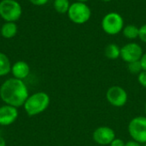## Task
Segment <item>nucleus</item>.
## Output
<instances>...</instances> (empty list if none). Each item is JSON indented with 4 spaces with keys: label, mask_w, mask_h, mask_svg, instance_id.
<instances>
[{
    "label": "nucleus",
    "mask_w": 146,
    "mask_h": 146,
    "mask_svg": "<svg viewBox=\"0 0 146 146\" xmlns=\"http://www.w3.org/2000/svg\"><path fill=\"white\" fill-rule=\"evenodd\" d=\"M29 96L28 88L25 82L15 78H9L3 81L0 86V98L8 105L15 108L23 107Z\"/></svg>",
    "instance_id": "obj_1"
},
{
    "label": "nucleus",
    "mask_w": 146,
    "mask_h": 146,
    "mask_svg": "<svg viewBox=\"0 0 146 146\" xmlns=\"http://www.w3.org/2000/svg\"><path fill=\"white\" fill-rule=\"evenodd\" d=\"M50 103V98L46 92H37L28 96L23 104V108L29 116H35L45 111Z\"/></svg>",
    "instance_id": "obj_2"
},
{
    "label": "nucleus",
    "mask_w": 146,
    "mask_h": 146,
    "mask_svg": "<svg viewBox=\"0 0 146 146\" xmlns=\"http://www.w3.org/2000/svg\"><path fill=\"white\" fill-rule=\"evenodd\" d=\"M67 14L72 22L81 25L86 23L90 20L92 16V10L86 3L76 1L75 3H71Z\"/></svg>",
    "instance_id": "obj_3"
},
{
    "label": "nucleus",
    "mask_w": 146,
    "mask_h": 146,
    "mask_svg": "<svg viewBox=\"0 0 146 146\" xmlns=\"http://www.w3.org/2000/svg\"><path fill=\"white\" fill-rule=\"evenodd\" d=\"M104 32L109 35H116L122 31L124 27V20L117 12H109L106 14L101 22Z\"/></svg>",
    "instance_id": "obj_4"
},
{
    "label": "nucleus",
    "mask_w": 146,
    "mask_h": 146,
    "mask_svg": "<svg viewBox=\"0 0 146 146\" xmlns=\"http://www.w3.org/2000/svg\"><path fill=\"white\" fill-rule=\"evenodd\" d=\"M22 14V9L16 0H1L0 1V16L5 21L15 22Z\"/></svg>",
    "instance_id": "obj_5"
},
{
    "label": "nucleus",
    "mask_w": 146,
    "mask_h": 146,
    "mask_svg": "<svg viewBox=\"0 0 146 146\" xmlns=\"http://www.w3.org/2000/svg\"><path fill=\"white\" fill-rule=\"evenodd\" d=\"M128 133L132 139L140 143H146V116H136L128 124Z\"/></svg>",
    "instance_id": "obj_6"
},
{
    "label": "nucleus",
    "mask_w": 146,
    "mask_h": 146,
    "mask_svg": "<svg viewBox=\"0 0 146 146\" xmlns=\"http://www.w3.org/2000/svg\"><path fill=\"white\" fill-rule=\"evenodd\" d=\"M106 98L110 105L116 108L125 106L128 100L127 91L119 86H110L106 92Z\"/></svg>",
    "instance_id": "obj_7"
},
{
    "label": "nucleus",
    "mask_w": 146,
    "mask_h": 146,
    "mask_svg": "<svg viewBox=\"0 0 146 146\" xmlns=\"http://www.w3.org/2000/svg\"><path fill=\"white\" fill-rule=\"evenodd\" d=\"M143 54L142 47L134 42L127 43L121 48V58L127 63L139 61Z\"/></svg>",
    "instance_id": "obj_8"
},
{
    "label": "nucleus",
    "mask_w": 146,
    "mask_h": 146,
    "mask_svg": "<svg viewBox=\"0 0 146 146\" xmlns=\"http://www.w3.org/2000/svg\"><path fill=\"white\" fill-rule=\"evenodd\" d=\"M93 140L100 145H110L115 139L114 129L107 126H101L96 128L92 133Z\"/></svg>",
    "instance_id": "obj_9"
},
{
    "label": "nucleus",
    "mask_w": 146,
    "mask_h": 146,
    "mask_svg": "<svg viewBox=\"0 0 146 146\" xmlns=\"http://www.w3.org/2000/svg\"><path fill=\"white\" fill-rule=\"evenodd\" d=\"M18 115L17 108L8 104L0 106V126H10L17 120Z\"/></svg>",
    "instance_id": "obj_10"
},
{
    "label": "nucleus",
    "mask_w": 146,
    "mask_h": 146,
    "mask_svg": "<svg viewBox=\"0 0 146 146\" xmlns=\"http://www.w3.org/2000/svg\"><path fill=\"white\" fill-rule=\"evenodd\" d=\"M10 73L14 78L23 80L29 75L30 67L28 63L24 61H17L12 65Z\"/></svg>",
    "instance_id": "obj_11"
},
{
    "label": "nucleus",
    "mask_w": 146,
    "mask_h": 146,
    "mask_svg": "<svg viewBox=\"0 0 146 146\" xmlns=\"http://www.w3.org/2000/svg\"><path fill=\"white\" fill-rule=\"evenodd\" d=\"M18 31V27L15 22L13 21H5L0 29L1 35L4 38H14Z\"/></svg>",
    "instance_id": "obj_12"
},
{
    "label": "nucleus",
    "mask_w": 146,
    "mask_h": 146,
    "mask_svg": "<svg viewBox=\"0 0 146 146\" xmlns=\"http://www.w3.org/2000/svg\"><path fill=\"white\" fill-rule=\"evenodd\" d=\"M104 55L108 59L116 60L121 57V48L116 44H109L104 49Z\"/></svg>",
    "instance_id": "obj_13"
},
{
    "label": "nucleus",
    "mask_w": 146,
    "mask_h": 146,
    "mask_svg": "<svg viewBox=\"0 0 146 146\" xmlns=\"http://www.w3.org/2000/svg\"><path fill=\"white\" fill-rule=\"evenodd\" d=\"M11 62L9 58L3 52H0V77L9 74L11 71Z\"/></svg>",
    "instance_id": "obj_14"
},
{
    "label": "nucleus",
    "mask_w": 146,
    "mask_h": 146,
    "mask_svg": "<svg viewBox=\"0 0 146 146\" xmlns=\"http://www.w3.org/2000/svg\"><path fill=\"white\" fill-rule=\"evenodd\" d=\"M121 32L125 38H127L128 39H135V38H139V27H138L136 25L128 24V25L124 26Z\"/></svg>",
    "instance_id": "obj_15"
},
{
    "label": "nucleus",
    "mask_w": 146,
    "mask_h": 146,
    "mask_svg": "<svg viewBox=\"0 0 146 146\" xmlns=\"http://www.w3.org/2000/svg\"><path fill=\"white\" fill-rule=\"evenodd\" d=\"M69 0H54L53 7L59 14H67L70 7Z\"/></svg>",
    "instance_id": "obj_16"
},
{
    "label": "nucleus",
    "mask_w": 146,
    "mask_h": 146,
    "mask_svg": "<svg viewBox=\"0 0 146 146\" xmlns=\"http://www.w3.org/2000/svg\"><path fill=\"white\" fill-rule=\"evenodd\" d=\"M127 69L133 74H139L141 71H143V68H142V66L140 63V60L127 63Z\"/></svg>",
    "instance_id": "obj_17"
},
{
    "label": "nucleus",
    "mask_w": 146,
    "mask_h": 146,
    "mask_svg": "<svg viewBox=\"0 0 146 146\" xmlns=\"http://www.w3.org/2000/svg\"><path fill=\"white\" fill-rule=\"evenodd\" d=\"M138 81L141 86L146 88V71L143 70L138 74Z\"/></svg>",
    "instance_id": "obj_18"
},
{
    "label": "nucleus",
    "mask_w": 146,
    "mask_h": 146,
    "mask_svg": "<svg viewBox=\"0 0 146 146\" xmlns=\"http://www.w3.org/2000/svg\"><path fill=\"white\" fill-rule=\"evenodd\" d=\"M139 38H140V40L144 43H146V24L142 25L139 27Z\"/></svg>",
    "instance_id": "obj_19"
},
{
    "label": "nucleus",
    "mask_w": 146,
    "mask_h": 146,
    "mask_svg": "<svg viewBox=\"0 0 146 146\" xmlns=\"http://www.w3.org/2000/svg\"><path fill=\"white\" fill-rule=\"evenodd\" d=\"M126 143L124 142L123 139H119V138H115L111 143L110 146H125Z\"/></svg>",
    "instance_id": "obj_20"
},
{
    "label": "nucleus",
    "mask_w": 146,
    "mask_h": 146,
    "mask_svg": "<svg viewBox=\"0 0 146 146\" xmlns=\"http://www.w3.org/2000/svg\"><path fill=\"white\" fill-rule=\"evenodd\" d=\"M29 1L32 4L35 6H43L49 2V0H29Z\"/></svg>",
    "instance_id": "obj_21"
},
{
    "label": "nucleus",
    "mask_w": 146,
    "mask_h": 146,
    "mask_svg": "<svg viewBox=\"0 0 146 146\" xmlns=\"http://www.w3.org/2000/svg\"><path fill=\"white\" fill-rule=\"evenodd\" d=\"M140 63H141L143 70L146 71V52L143 54V56H142V57L140 59Z\"/></svg>",
    "instance_id": "obj_22"
},
{
    "label": "nucleus",
    "mask_w": 146,
    "mask_h": 146,
    "mask_svg": "<svg viewBox=\"0 0 146 146\" xmlns=\"http://www.w3.org/2000/svg\"><path fill=\"white\" fill-rule=\"evenodd\" d=\"M141 145H142V144H140V143H139V142H137V141L132 139V140H130V141H127V142L126 143L125 146H142Z\"/></svg>",
    "instance_id": "obj_23"
},
{
    "label": "nucleus",
    "mask_w": 146,
    "mask_h": 146,
    "mask_svg": "<svg viewBox=\"0 0 146 146\" xmlns=\"http://www.w3.org/2000/svg\"><path fill=\"white\" fill-rule=\"evenodd\" d=\"M0 146H6V141L1 135H0Z\"/></svg>",
    "instance_id": "obj_24"
},
{
    "label": "nucleus",
    "mask_w": 146,
    "mask_h": 146,
    "mask_svg": "<svg viewBox=\"0 0 146 146\" xmlns=\"http://www.w3.org/2000/svg\"><path fill=\"white\" fill-rule=\"evenodd\" d=\"M89 0H77V2H81V3H86Z\"/></svg>",
    "instance_id": "obj_25"
},
{
    "label": "nucleus",
    "mask_w": 146,
    "mask_h": 146,
    "mask_svg": "<svg viewBox=\"0 0 146 146\" xmlns=\"http://www.w3.org/2000/svg\"><path fill=\"white\" fill-rule=\"evenodd\" d=\"M102 2H104V3H110V2H111L112 0H101Z\"/></svg>",
    "instance_id": "obj_26"
},
{
    "label": "nucleus",
    "mask_w": 146,
    "mask_h": 146,
    "mask_svg": "<svg viewBox=\"0 0 146 146\" xmlns=\"http://www.w3.org/2000/svg\"><path fill=\"white\" fill-rule=\"evenodd\" d=\"M145 115H146V103H145Z\"/></svg>",
    "instance_id": "obj_27"
},
{
    "label": "nucleus",
    "mask_w": 146,
    "mask_h": 146,
    "mask_svg": "<svg viewBox=\"0 0 146 146\" xmlns=\"http://www.w3.org/2000/svg\"><path fill=\"white\" fill-rule=\"evenodd\" d=\"M143 146H146V143H145V144H144V145H143Z\"/></svg>",
    "instance_id": "obj_28"
}]
</instances>
